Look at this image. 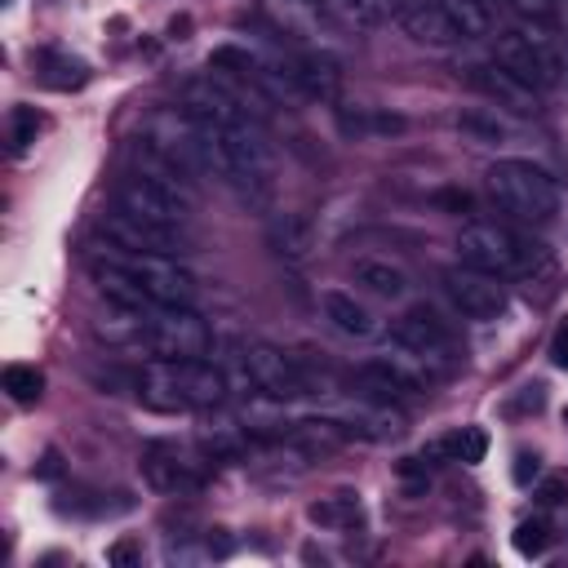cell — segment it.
I'll list each match as a JSON object with an SVG mask.
<instances>
[{
  "label": "cell",
  "instance_id": "484cf974",
  "mask_svg": "<svg viewBox=\"0 0 568 568\" xmlns=\"http://www.w3.org/2000/svg\"><path fill=\"white\" fill-rule=\"evenodd\" d=\"M36 133H40L36 106H13V111H9V151L22 155V151L36 142Z\"/></svg>",
  "mask_w": 568,
  "mask_h": 568
},
{
  "label": "cell",
  "instance_id": "52a82bcc",
  "mask_svg": "<svg viewBox=\"0 0 568 568\" xmlns=\"http://www.w3.org/2000/svg\"><path fill=\"white\" fill-rule=\"evenodd\" d=\"M435 377H439V373H435L422 355H413L408 346H399V342H390V346L377 351L368 364H359V382H364L377 399H390V395H426Z\"/></svg>",
  "mask_w": 568,
  "mask_h": 568
},
{
  "label": "cell",
  "instance_id": "d6a6232c",
  "mask_svg": "<svg viewBox=\"0 0 568 568\" xmlns=\"http://www.w3.org/2000/svg\"><path fill=\"white\" fill-rule=\"evenodd\" d=\"M106 559H111V564H129V559H133V541H115V546L106 550Z\"/></svg>",
  "mask_w": 568,
  "mask_h": 568
},
{
  "label": "cell",
  "instance_id": "f546056e",
  "mask_svg": "<svg viewBox=\"0 0 568 568\" xmlns=\"http://www.w3.org/2000/svg\"><path fill=\"white\" fill-rule=\"evenodd\" d=\"M320 4H324V13H342V18H351V22H364V27H368L364 0H320Z\"/></svg>",
  "mask_w": 568,
  "mask_h": 568
},
{
  "label": "cell",
  "instance_id": "5bb4252c",
  "mask_svg": "<svg viewBox=\"0 0 568 568\" xmlns=\"http://www.w3.org/2000/svg\"><path fill=\"white\" fill-rule=\"evenodd\" d=\"M395 18H399V27H404V31H408L417 44L448 49V44H457V40H462V36L453 31L448 13L439 9V0H399Z\"/></svg>",
  "mask_w": 568,
  "mask_h": 568
},
{
  "label": "cell",
  "instance_id": "5b68a950",
  "mask_svg": "<svg viewBox=\"0 0 568 568\" xmlns=\"http://www.w3.org/2000/svg\"><path fill=\"white\" fill-rule=\"evenodd\" d=\"M457 253L466 266L488 271V275H519L537 262V244L519 235L506 222H470L457 235Z\"/></svg>",
  "mask_w": 568,
  "mask_h": 568
},
{
  "label": "cell",
  "instance_id": "d6986e66",
  "mask_svg": "<svg viewBox=\"0 0 568 568\" xmlns=\"http://www.w3.org/2000/svg\"><path fill=\"white\" fill-rule=\"evenodd\" d=\"M351 275H355V284H364L373 297H386V302L408 293V271L390 257H359Z\"/></svg>",
  "mask_w": 568,
  "mask_h": 568
},
{
  "label": "cell",
  "instance_id": "8992f818",
  "mask_svg": "<svg viewBox=\"0 0 568 568\" xmlns=\"http://www.w3.org/2000/svg\"><path fill=\"white\" fill-rule=\"evenodd\" d=\"M115 204L138 213V217L169 222V226H182L186 213H191V195H186V186L173 182L169 169H142V173L124 178L120 191H115Z\"/></svg>",
  "mask_w": 568,
  "mask_h": 568
},
{
  "label": "cell",
  "instance_id": "1f68e13d",
  "mask_svg": "<svg viewBox=\"0 0 568 568\" xmlns=\"http://www.w3.org/2000/svg\"><path fill=\"white\" fill-rule=\"evenodd\" d=\"M528 479H537V457L519 453V457H515V484H528Z\"/></svg>",
  "mask_w": 568,
  "mask_h": 568
},
{
  "label": "cell",
  "instance_id": "f1b7e54d",
  "mask_svg": "<svg viewBox=\"0 0 568 568\" xmlns=\"http://www.w3.org/2000/svg\"><path fill=\"white\" fill-rule=\"evenodd\" d=\"M524 22H550L555 18V0H506Z\"/></svg>",
  "mask_w": 568,
  "mask_h": 568
},
{
  "label": "cell",
  "instance_id": "83f0119b",
  "mask_svg": "<svg viewBox=\"0 0 568 568\" xmlns=\"http://www.w3.org/2000/svg\"><path fill=\"white\" fill-rule=\"evenodd\" d=\"M546 546H550V528H546V519H524V524L515 528V550H519L524 559L541 555Z\"/></svg>",
  "mask_w": 568,
  "mask_h": 568
},
{
  "label": "cell",
  "instance_id": "8fae6325",
  "mask_svg": "<svg viewBox=\"0 0 568 568\" xmlns=\"http://www.w3.org/2000/svg\"><path fill=\"white\" fill-rule=\"evenodd\" d=\"M102 235H106L111 248H129V253H169V257L182 253V226L151 222V217L129 213V209L106 213L102 217Z\"/></svg>",
  "mask_w": 568,
  "mask_h": 568
},
{
  "label": "cell",
  "instance_id": "e0dca14e",
  "mask_svg": "<svg viewBox=\"0 0 568 568\" xmlns=\"http://www.w3.org/2000/svg\"><path fill=\"white\" fill-rule=\"evenodd\" d=\"M320 306H324V320L342 337H373V328H377L373 311L364 302H355V293H346V288H324L320 293Z\"/></svg>",
  "mask_w": 568,
  "mask_h": 568
},
{
  "label": "cell",
  "instance_id": "44dd1931",
  "mask_svg": "<svg viewBox=\"0 0 568 568\" xmlns=\"http://www.w3.org/2000/svg\"><path fill=\"white\" fill-rule=\"evenodd\" d=\"M439 9L462 40H479L493 31V0H439Z\"/></svg>",
  "mask_w": 568,
  "mask_h": 568
},
{
  "label": "cell",
  "instance_id": "30bf717a",
  "mask_svg": "<svg viewBox=\"0 0 568 568\" xmlns=\"http://www.w3.org/2000/svg\"><path fill=\"white\" fill-rule=\"evenodd\" d=\"M244 377H248V386H253L257 395L280 399V404L306 395V373L297 368V359H293L288 351H280V346H271V342L244 346Z\"/></svg>",
  "mask_w": 568,
  "mask_h": 568
},
{
  "label": "cell",
  "instance_id": "cb8c5ba5",
  "mask_svg": "<svg viewBox=\"0 0 568 568\" xmlns=\"http://www.w3.org/2000/svg\"><path fill=\"white\" fill-rule=\"evenodd\" d=\"M4 390H9L13 404H36L40 390H44V377H40V368H31V364H9V368H4Z\"/></svg>",
  "mask_w": 568,
  "mask_h": 568
},
{
  "label": "cell",
  "instance_id": "277c9868",
  "mask_svg": "<svg viewBox=\"0 0 568 568\" xmlns=\"http://www.w3.org/2000/svg\"><path fill=\"white\" fill-rule=\"evenodd\" d=\"M493 62L506 67L515 80H524L532 93L550 89L559 80V71H564V58H559L550 22H524L515 31H501L497 44H493Z\"/></svg>",
  "mask_w": 568,
  "mask_h": 568
},
{
  "label": "cell",
  "instance_id": "7a4b0ae2",
  "mask_svg": "<svg viewBox=\"0 0 568 568\" xmlns=\"http://www.w3.org/2000/svg\"><path fill=\"white\" fill-rule=\"evenodd\" d=\"M226 373L213 359H151L138 373V395L146 408L186 413V408H217L226 399Z\"/></svg>",
  "mask_w": 568,
  "mask_h": 568
},
{
  "label": "cell",
  "instance_id": "9a60e30c",
  "mask_svg": "<svg viewBox=\"0 0 568 568\" xmlns=\"http://www.w3.org/2000/svg\"><path fill=\"white\" fill-rule=\"evenodd\" d=\"M470 84H475L484 98H493L497 106H510V111H519V115L537 111V93H532L524 80H515L506 67H497V62H475V67H470Z\"/></svg>",
  "mask_w": 568,
  "mask_h": 568
},
{
  "label": "cell",
  "instance_id": "4dcf8cb0",
  "mask_svg": "<svg viewBox=\"0 0 568 568\" xmlns=\"http://www.w3.org/2000/svg\"><path fill=\"white\" fill-rule=\"evenodd\" d=\"M550 359H555V368H568V320L550 337Z\"/></svg>",
  "mask_w": 568,
  "mask_h": 568
},
{
  "label": "cell",
  "instance_id": "ffe728a7",
  "mask_svg": "<svg viewBox=\"0 0 568 568\" xmlns=\"http://www.w3.org/2000/svg\"><path fill=\"white\" fill-rule=\"evenodd\" d=\"M248 444H253V435H248L240 422H209V426L200 430V448H204L213 462H235V457L248 453Z\"/></svg>",
  "mask_w": 568,
  "mask_h": 568
},
{
  "label": "cell",
  "instance_id": "3957f363",
  "mask_svg": "<svg viewBox=\"0 0 568 568\" xmlns=\"http://www.w3.org/2000/svg\"><path fill=\"white\" fill-rule=\"evenodd\" d=\"M488 195L493 204L515 217V222H528V226H546L555 213H559V186L555 178L532 164V160H519V155H506L488 169Z\"/></svg>",
  "mask_w": 568,
  "mask_h": 568
},
{
  "label": "cell",
  "instance_id": "6da1fadb",
  "mask_svg": "<svg viewBox=\"0 0 568 568\" xmlns=\"http://www.w3.org/2000/svg\"><path fill=\"white\" fill-rule=\"evenodd\" d=\"M93 280L115 306H191L195 275L169 253H129L111 248L106 262H93Z\"/></svg>",
  "mask_w": 568,
  "mask_h": 568
},
{
  "label": "cell",
  "instance_id": "4fadbf2b",
  "mask_svg": "<svg viewBox=\"0 0 568 568\" xmlns=\"http://www.w3.org/2000/svg\"><path fill=\"white\" fill-rule=\"evenodd\" d=\"M288 75L297 84L302 98H315V102H333L342 93V62L328 53V49H306L288 62Z\"/></svg>",
  "mask_w": 568,
  "mask_h": 568
},
{
  "label": "cell",
  "instance_id": "2e32d148",
  "mask_svg": "<svg viewBox=\"0 0 568 568\" xmlns=\"http://www.w3.org/2000/svg\"><path fill=\"white\" fill-rule=\"evenodd\" d=\"M271 27L288 40H315L320 22H324V4L320 0H262Z\"/></svg>",
  "mask_w": 568,
  "mask_h": 568
},
{
  "label": "cell",
  "instance_id": "9c48e42d",
  "mask_svg": "<svg viewBox=\"0 0 568 568\" xmlns=\"http://www.w3.org/2000/svg\"><path fill=\"white\" fill-rule=\"evenodd\" d=\"M444 284V297L453 302L457 315L466 320H497L506 311V284L501 275H488V271H475V266H448L439 275Z\"/></svg>",
  "mask_w": 568,
  "mask_h": 568
},
{
  "label": "cell",
  "instance_id": "e575fe53",
  "mask_svg": "<svg viewBox=\"0 0 568 568\" xmlns=\"http://www.w3.org/2000/svg\"><path fill=\"white\" fill-rule=\"evenodd\" d=\"M40 475H58V453H44V466H40Z\"/></svg>",
  "mask_w": 568,
  "mask_h": 568
},
{
  "label": "cell",
  "instance_id": "ba28073f",
  "mask_svg": "<svg viewBox=\"0 0 568 568\" xmlns=\"http://www.w3.org/2000/svg\"><path fill=\"white\" fill-rule=\"evenodd\" d=\"M390 342H399V346H408L413 355H422L435 373L457 368V342H453V328H448L430 306H408V311L390 324Z\"/></svg>",
  "mask_w": 568,
  "mask_h": 568
},
{
  "label": "cell",
  "instance_id": "d4e9b609",
  "mask_svg": "<svg viewBox=\"0 0 568 568\" xmlns=\"http://www.w3.org/2000/svg\"><path fill=\"white\" fill-rule=\"evenodd\" d=\"M320 528H351L355 519H359V506H355V497L351 493H342V497H328V501H315L311 510H306Z\"/></svg>",
  "mask_w": 568,
  "mask_h": 568
},
{
  "label": "cell",
  "instance_id": "ac0fdd59",
  "mask_svg": "<svg viewBox=\"0 0 568 568\" xmlns=\"http://www.w3.org/2000/svg\"><path fill=\"white\" fill-rule=\"evenodd\" d=\"M266 240L284 262H302L315 248V222L306 213H275L266 226Z\"/></svg>",
  "mask_w": 568,
  "mask_h": 568
},
{
  "label": "cell",
  "instance_id": "7c38bea8",
  "mask_svg": "<svg viewBox=\"0 0 568 568\" xmlns=\"http://www.w3.org/2000/svg\"><path fill=\"white\" fill-rule=\"evenodd\" d=\"M142 475L155 493H169V497H186V493H200L209 484L204 462H195L178 444H151L142 453Z\"/></svg>",
  "mask_w": 568,
  "mask_h": 568
},
{
  "label": "cell",
  "instance_id": "603a6c76",
  "mask_svg": "<svg viewBox=\"0 0 568 568\" xmlns=\"http://www.w3.org/2000/svg\"><path fill=\"white\" fill-rule=\"evenodd\" d=\"M439 444H444V453H448L453 462H466V466L484 462V453H488V435H484L479 426H462V430H453V435L439 439Z\"/></svg>",
  "mask_w": 568,
  "mask_h": 568
},
{
  "label": "cell",
  "instance_id": "d590c367",
  "mask_svg": "<svg viewBox=\"0 0 568 568\" xmlns=\"http://www.w3.org/2000/svg\"><path fill=\"white\" fill-rule=\"evenodd\" d=\"M564 71H568V44H564Z\"/></svg>",
  "mask_w": 568,
  "mask_h": 568
},
{
  "label": "cell",
  "instance_id": "4316f807",
  "mask_svg": "<svg viewBox=\"0 0 568 568\" xmlns=\"http://www.w3.org/2000/svg\"><path fill=\"white\" fill-rule=\"evenodd\" d=\"M457 129L470 133L475 142H501L506 138V124L497 115H484V111H462L457 115Z\"/></svg>",
  "mask_w": 568,
  "mask_h": 568
},
{
  "label": "cell",
  "instance_id": "7402d4cb",
  "mask_svg": "<svg viewBox=\"0 0 568 568\" xmlns=\"http://www.w3.org/2000/svg\"><path fill=\"white\" fill-rule=\"evenodd\" d=\"M40 80H44L49 89H80V84L89 80V67H84L80 58H71V53L44 49V53H40Z\"/></svg>",
  "mask_w": 568,
  "mask_h": 568
},
{
  "label": "cell",
  "instance_id": "836d02e7",
  "mask_svg": "<svg viewBox=\"0 0 568 568\" xmlns=\"http://www.w3.org/2000/svg\"><path fill=\"white\" fill-rule=\"evenodd\" d=\"M559 497H564V484H555V479H550V484H541V501H546V506H555Z\"/></svg>",
  "mask_w": 568,
  "mask_h": 568
}]
</instances>
